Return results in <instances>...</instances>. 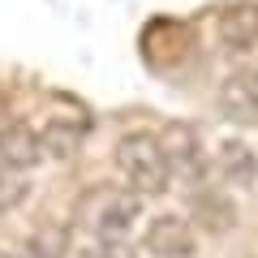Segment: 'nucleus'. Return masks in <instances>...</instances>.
Segmentation results:
<instances>
[{"label":"nucleus","mask_w":258,"mask_h":258,"mask_svg":"<svg viewBox=\"0 0 258 258\" xmlns=\"http://www.w3.org/2000/svg\"><path fill=\"white\" fill-rule=\"evenodd\" d=\"M142 215V194L129 185H91L74 207V224L91 241H129Z\"/></svg>","instance_id":"1"},{"label":"nucleus","mask_w":258,"mask_h":258,"mask_svg":"<svg viewBox=\"0 0 258 258\" xmlns=\"http://www.w3.org/2000/svg\"><path fill=\"white\" fill-rule=\"evenodd\" d=\"M116 168L125 176L129 189H138L142 198H155L172 185V168L164 159V147H159V134H147V129H134L116 142Z\"/></svg>","instance_id":"2"},{"label":"nucleus","mask_w":258,"mask_h":258,"mask_svg":"<svg viewBox=\"0 0 258 258\" xmlns=\"http://www.w3.org/2000/svg\"><path fill=\"white\" fill-rule=\"evenodd\" d=\"M142 249L151 258H194L198 249V232L185 215H155L142 232Z\"/></svg>","instance_id":"3"},{"label":"nucleus","mask_w":258,"mask_h":258,"mask_svg":"<svg viewBox=\"0 0 258 258\" xmlns=\"http://www.w3.org/2000/svg\"><path fill=\"white\" fill-rule=\"evenodd\" d=\"M159 147H164V159L168 168H172V176H185V181H198V176L207 172V155H203V142H198V134H194L189 125H164V134H159Z\"/></svg>","instance_id":"4"},{"label":"nucleus","mask_w":258,"mask_h":258,"mask_svg":"<svg viewBox=\"0 0 258 258\" xmlns=\"http://www.w3.org/2000/svg\"><path fill=\"white\" fill-rule=\"evenodd\" d=\"M215 35H220V47L232 56L249 52V47L258 43V5L254 0H237V5H228V9L220 13V22H215Z\"/></svg>","instance_id":"5"},{"label":"nucleus","mask_w":258,"mask_h":258,"mask_svg":"<svg viewBox=\"0 0 258 258\" xmlns=\"http://www.w3.org/2000/svg\"><path fill=\"white\" fill-rule=\"evenodd\" d=\"M0 159L18 172H30L39 168L43 159V142H39V129L26 125V120H9V125H0Z\"/></svg>","instance_id":"6"},{"label":"nucleus","mask_w":258,"mask_h":258,"mask_svg":"<svg viewBox=\"0 0 258 258\" xmlns=\"http://www.w3.org/2000/svg\"><path fill=\"white\" fill-rule=\"evenodd\" d=\"M220 112L228 120H258V74L249 69H232L220 82Z\"/></svg>","instance_id":"7"},{"label":"nucleus","mask_w":258,"mask_h":258,"mask_svg":"<svg viewBox=\"0 0 258 258\" xmlns=\"http://www.w3.org/2000/svg\"><path fill=\"white\" fill-rule=\"evenodd\" d=\"M215 172L232 189H249L258 181V155L241 138H220V147H215Z\"/></svg>","instance_id":"8"},{"label":"nucleus","mask_w":258,"mask_h":258,"mask_svg":"<svg viewBox=\"0 0 258 258\" xmlns=\"http://www.w3.org/2000/svg\"><path fill=\"white\" fill-rule=\"evenodd\" d=\"M82 138H86L82 120H47V125L39 129L43 155H52V159H74L78 147H82Z\"/></svg>","instance_id":"9"},{"label":"nucleus","mask_w":258,"mask_h":258,"mask_svg":"<svg viewBox=\"0 0 258 258\" xmlns=\"http://www.w3.org/2000/svg\"><path fill=\"white\" fill-rule=\"evenodd\" d=\"M26 258H69V228L64 224H39L26 241Z\"/></svg>","instance_id":"10"},{"label":"nucleus","mask_w":258,"mask_h":258,"mask_svg":"<svg viewBox=\"0 0 258 258\" xmlns=\"http://www.w3.org/2000/svg\"><path fill=\"white\" fill-rule=\"evenodd\" d=\"M26 198H30L26 172H18V168H9L5 159H0V215H9L13 207H22Z\"/></svg>","instance_id":"11"},{"label":"nucleus","mask_w":258,"mask_h":258,"mask_svg":"<svg viewBox=\"0 0 258 258\" xmlns=\"http://www.w3.org/2000/svg\"><path fill=\"white\" fill-rule=\"evenodd\" d=\"M78 258H138L129 241H91L86 249H78Z\"/></svg>","instance_id":"12"},{"label":"nucleus","mask_w":258,"mask_h":258,"mask_svg":"<svg viewBox=\"0 0 258 258\" xmlns=\"http://www.w3.org/2000/svg\"><path fill=\"white\" fill-rule=\"evenodd\" d=\"M0 258H26V254H9V249H0Z\"/></svg>","instance_id":"13"}]
</instances>
